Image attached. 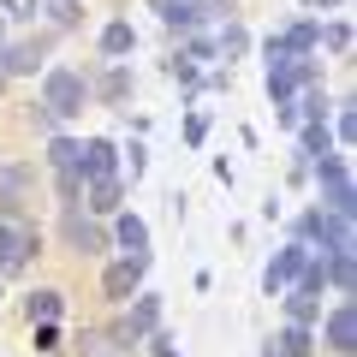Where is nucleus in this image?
Returning a JSON list of instances; mask_svg holds the SVG:
<instances>
[{
    "mask_svg": "<svg viewBox=\"0 0 357 357\" xmlns=\"http://www.w3.org/2000/svg\"><path fill=\"white\" fill-rule=\"evenodd\" d=\"M89 102V84L72 72V66H54L48 77H42V114L48 119H77Z\"/></svg>",
    "mask_w": 357,
    "mask_h": 357,
    "instance_id": "obj_1",
    "label": "nucleus"
},
{
    "mask_svg": "<svg viewBox=\"0 0 357 357\" xmlns=\"http://www.w3.org/2000/svg\"><path fill=\"white\" fill-rule=\"evenodd\" d=\"M316 178H321V208L351 220L357 191H351V167H345V155H321V161H316Z\"/></svg>",
    "mask_w": 357,
    "mask_h": 357,
    "instance_id": "obj_2",
    "label": "nucleus"
},
{
    "mask_svg": "<svg viewBox=\"0 0 357 357\" xmlns=\"http://www.w3.org/2000/svg\"><path fill=\"white\" fill-rule=\"evenodd\" d=\"M30 203H36V167L30 161H6L0 167V220L24 215Z\"/></svg>",
    "mask_w": 357,
    "mask_h": 357,
    "instance_id": "obj_3",
    "label": "nucleus"
},
{
    "mask_svg": "<svg viewBox=\"0 0 357 357\" xmlns=\"http://www.w3.org/2000/svg\"><path fill=\"white\" fill-rule=\"evenodd\" d=\"M298 232H304V244H321V256L351 250V220H345V215H328V208H310V215L298 220Z\"/></svg>",
    "mask_w": 357,
    "mask_h": 357,
    "instance_id": "obj_4",
    "label": "nucleus"
},
{
    "mask_svg": "<svg viewBox=\"0 0 357 357\" xmlns=\"http://www.w3.org/2000/svg\"><path fill=\"white\" fill-rule=\"evenodd\" d=\"M310 256H316V250H310L304 238H298V244H286V250L274 256V262H268V274H262L268 298H274V292H286V286H298V274H304V268H310Z\"/></svg>",
    "mask_w": 357,
    "mask_h": 357,
    "instance_id": "obj_5",
    "label": "nucleus"
},
{
    "mask_svg": "<svg viewBox=\"0 0 357 357\" xmlns=\"http://www.w3.org/2000/svg\"><path fill=\"white\" fill-rule=\"evenodd\" d=\"M30 250H42L36 232L18 227V220H0V274H18V268L30 262Z\"/></svg>",
    "mask_w": 357,
    "mask_h": 357,
    "instance_id": "obj_6",
    "label": "nucleus"
},
{
    "mask_svg": "<svg viewBox=\"0 0 357 357\" xmlns=\"http://www.w3.org/2000/svg\"><path fill=\"white\" fill-rule=\"evenodd\" d=\"M155 321H161V298H155V292H137V304H131V316L114 328V340H119V345H137L143 333H155Z\"/></svg>",
    "mask_w": 357,
    "mask_h": 357,
    "instance_id": "obj_7",
    "label": "nucleus"
},
{
    "mask_svg": "<svg viewBox=\"0 0 357 357\" xmlns=\"http://www.w3.org/2000/svg\"><path fill=\"white\" fill-rule=\"evenodd\" d=\"M114 167H119V149L107 137H89L84 149H77V178H89V185H96V178H114Z\"/></svg>",
    "mask_w": 357,
    "mask_h": 357,
    "instance_id": "obj_8",
    "label": "nucleus"
},
{
    "mask_svg": "<svg viewBox=\"0 0 357 357\" xmlns=\"http://www.w3.org/2000/svg\"><path fill=\"white\" fill-rule=\"evenodd\" d=\"M143 268H149V256H126V262H114V268L102 274V292H107V298H137Z\"/></svg>",
    "mask_w": 357,
    "mask_h": 357,
    "instance_id": "obj_9",
    "label": "nucleus"
},
{
    "mask_svg": "<svg viewBox=\"0 0 357 357\" xmlns=\"http://www.w3.org/2000/svg\"><path fill=\"white\" fill-rule=\"evenodd\" d=\"M321 340H328V351L351 357V351H357V310H351V304H340V310L328 316V328H321Z\"/></svg>",
    "mask_w": 357,
    "mask_h": 357,
    "instance_id": "obj_10",
    "label": "nucleus"
},
{
    "mask_svg": "<svg viewBox=\"0 0 357 357\" xmlns=\"http://www.w3.org/2000/svg\"><path fill=\"white\" fill-rule=\"evenodd\" d=\"M42 60H48V36H24V42H13V48H0L6 77H13V72H36Z\"/></svg>",
    "mask_w": 357,
    "mask_h": 357,
    "instance_id": "obj_11",
    "label": "nucleus"
},
{
    "mask_svg": "<svg viewBox=\"0 0 357 357\" xmlns=\"http://www.w3.org/2000/svg\"><path fill=\"white\" fill-rule=\"evenodd\" d=\"M286 316H292V328H310V321L321 316V292H304V286H286Z\"/></svg>",
    "mask_w": 357,
    "mask_h": 357,
    "instance_id": "obj_12",
    "label": "nucleus"
},
{
    "mask_svg": "<svg viewBox=\"0 0 357 357\" xmlns=\"http://www.w3.org/2000/svg\"><path fill=\"white\" fill-rule=\"evenodd\" d=\"M155 13H161V24H173V30H191L197 18H203V0H149Z\"/></svg>",
    "mask_w": 357,
    "mask_h": 357,
    "instance_id": "obj_13",
    "label": "nucleus"
},
{
    "mask_svg": "<svg viewBox=\"0 0 357 357\" xmlns=\"http://www.w3.org/2000/svg\"><path fill=\"white\" fill-rule=\"evenodd\" d=\"M316 36H321V24H310V18H304V24H292L286 36H274V48H280V54H298V60H310Z\"/></svg>",
    "mask_w": 357,
    "mask_h": 357,
    "instance_id": "obj_14",
    "label": "nucleus"
},
{
    "mask_svg": "<svg viewBox=\"0 0 357 357\" xmlns=\"http://www.w3.org/2000/svg\"><path fill=\"white\" fill-rule=\"evenodd\" d=\"M114 244H126L131 256H149V227H143L137 215H119L114 220Z\"/></svg>",
    "mask_w": 357,
    "mask_h": 357,
    "instance_id": "obj_15",
    "label": "nucleus"
},
{
    "mask_svg": "<svg viewBox=\"0 0 357 357\" xmlns=\"http://www.w3.org/2000/svg\"><path fill=\"white\" fill-rule=\"evenodd\" d=\"M321 274H328V286H333V292H345V298H351V286H357L351 250H340V256H321Z\"/></svg>",
    "mask_w": 357,
    "mask_h": 357,
    "instance_id": "obj_16",
    "label": "nucleus"
},
{
    "mask_svg": "<svg viewBox=\"0 0 357 357\" xmlns=\"http://www.w3.org/2000/svg\"><path fill=\"white\" fill-rule=\"evenodd\" d=\"M66 238H72V250H84V256H96V250H107V232L102 227H89V220H66Z\"/></svg>",
    "mask_w": 357,
    "mask_h": 357,
    "instance_id": "obj_17",
    "label": "nucleus"
},
{
    "mask_svg": "<svg viewBox=\"0 0 357 357\" xmlns=\"http://www.w3.org/2000/svg\"><path fill=\"white\" fill-rule=\"evenodd\" d=\"M131 48H137V30H131L126 18H114V24L102 30V54H107V60H126Z\"/></svg>",
    "mask_w": 357,
    "mask_h": 357,
    "instance_id": "obj_18",
    "label": "nucleus"
},
{
    "mask_svg": "<svg viewBox=\"0 0 357 357\" xmlns=\"http://www.w3.org/2000/svg\"><path fill=\"white\" fill-rule=\"evenodd\" d=\"M310 345H316V340H310V328H292V321H286L280 340L268 345V357H310Z\"/></svg>",
    "mask_w": 357,
    "mask_h": 357,
    "instance_id": "obj_19",
    "label": "nucleus"
},
{
    "mask_svg": "<svg viewBox=\"0 0 357 357\" xmlns=\"http://www.w3.org/2000/svg\"><path fill=\"white\" fill-rule=\"evenodd\" d=\"M119 197H126V185H119V178H96V185H89V208H96V215H114Z\"/></svg>",
    "mask_w": 357,
    "mask_h": 357,
    "instance_id": "obj_20",
    "label": "nucleus"
},
{
    "mask_svg": "<svg viewBox=\"0 0 357 357\" xmlns=\"http://www.w3.org/2000/svg\"><path fill=\"white\" fill-rule=\"evenodd\" d=\"M60 304H66L60 292H30V298H24V316L42 328V321H54V316H60Z\"/></svg>",
    "mask_w": 357,
    "mask_h": 357,
    "instance_id": "obj_21",
    "label": "nucleus"
},
{
    "mask_svg": "<svg viewBox=\"0 0 357 357\" xmlns=\"http://www.w3.org/2000/svg\"><path fill=\"white\" fill-rule=\"evenodd\" d=\"M77 149H84V143H72V137H54V143H48V161L60 167V173H77Z\"/></svg>",
    "mask_w": 357,
    "mask_h": 357,
    "instance_id": "obj_22",
    "label": "nucleus"
},
{
    "mask_svg": "<svg viewBox=\"0 0 357 357\" xmlns=\"http://www.w3.org/2000/svg\"><path fill=\"white\" fill-rule=\"evenodd\" d=\"M126 96H131V72H126V66H114V72L102 77V102H126Z\"/></svg>",
    "mask_w": 357,
    "mask_h": 357,
    "instance_id": "obj_23",
    "label": "nucleus"
},
{
    "mask_svg": "<svg viewBox=\"0 0 357 357\" xmlns=\"http://www.w3.org/2000/svg\"><path fill=\"white\" fill-rule=\"evenodd\" d=\"M304 155H310V161L333 155V137H328V126H304Z\"/></svg>",
    "mask_w": 357,
    "mask_h": 357,
    "instance_id": "obj_24",
    "label": "nucleus"
},
{
    "mask_svg": "<svg viewBox=\"0 0 357 357\" xmlns=\"http://www.w3.org/2000/svg\"><path fill=\"white\" fill-rule=\"evenodd\" d=\"M215 48L227 54V60H232V54H244V48H250V36H244V24H227V30H220V42H215Z\"/></svg>",
    "mask_w": 357,
    "mask_h": 357,
    "instance_id": "obj_25",
    "label": "nucleus"
},
{
    "mask_svg": "<svg viewBox=\"0 0 357 357\" xmlns=\"http://www.w3.org/2000/svg\"><path fill=\"white\" fill-rule=\"evenodd\" d=\"M316 42H328L333 54H345V48H351V24H345V18H340V24H328V30H321Z\"/></svg>",
    "mask_w": 357,
    "mask_h": 357,
    "instance_id": "obj_26",
    "label": "nucleus"
},
{
    "mask_svg": "<svg viewBox=\"0 0 357 357\" xmlns=\"http://www.w3.org/2000/svg\"><path fill=\"white\" fill-rule=\"evenodd\" d=\"M36 351H60V328H54V321L36 328Z\"/></svg>",
    "mask_w": 357,
    "mask_h": 357,
    "instance_id": "obj_27",
    "label": "nucleus"
},
{
    "mask_svg": "<svg viewBox=\"0 0 357 357\" xmlns=\"http://www.w3.org/2000/svg\"><path fill=\"white\" fill-rule=\"evenodd\" d=\"M208 137V119L203 114H191V119H185V143H191V149H197V143H203Z\"/></svg>",
    "mask_w": 357,
    "mask_h": 357,
    "instance_id": "obj_28",
    "label": "nucleus"
},
{
    "mask_svg": "<svg viewBox=\"0 0 357 357\" xmlns=\"http://www.w3.org/2000/svg\"><path fill=\"white\" fill-rule=\"evenodd\" d=\"M54 24H60V30L77 24V6H72V0H54Z\"/></svg>",
    "mask_w": 357,
    "mask_h": 357,
    "instance_id": "obj_29",
    "label": "nucleus"
},
{
    "mask_svg": "<svg viewBox=\"0 0 357 357\" xmlns=\"http://www.w3.org/2000/svg\"><path fill=\"white\" fill-rule=\"evenodd\" d=\"M77 191H84V178H77V173H60V197H66V203H77Z\"/></svg>",
    "mask_w": 357,
    "mask_h": 357,
    "instance_id": "obj_30",
    "label": "nucleus"
},
{
    "mask_svg": "<svg viewBox=\"0 0 357 357\" xmlns=\"http://www.w3.org/2000/svg\"><path fill=\"white\" fill-rule=\"evenodd\" d=\"M0 6H6V18H30L36 13V0H0Z\"/></svg>",
    "mask_w": 357,
    "mask_h": 357,
    "instance_id": "obj_31",
    "label": "nucleus"
},
{
    "mask_svg": "<svg viewBox=\"0 0 357 357\" xmlns=\"http://www.w3.org/2000/svg\"><path fill=\"white\" fill-rule=\"evenodd\" d=\"M173 77H178L185 89H191V84H197V66H191V60H173Z\"/></svg>",
    "mask_w": 357,
    "mask_h": 357,
    "instance_id": "obj_32",
    "label": "nucleus"
},
{
    "mask_svg": "<svg viewBox=\"0 0 357 357\" xmlns=\"http://www.w3.org/2000/svg\"><path fill=\"white\" fill-rule=\"evenodd\" d=\"M149 357H178V351H173V340H167V333H155V340H149Z\"/></svg>",
    "mask_w": 357,
    "mask_h": 357,
    "instance_id": "obj_33",
    "label": "nucleus"
},
{
    "mask_svg": "<svg viewBox=\"0 0 357 357\" xmlns=\"http://www.w3.org/2000/svg\"><path fill=\"white\" fill-rule=\"evenodd\" d=\"M0 84H6V66H0Z\"/></svg>",
    "mask_w": 357,
    "mask_h": 357,
    "instance_id": "obj_34",
    "label": "nucleus"
}]
</instances>
